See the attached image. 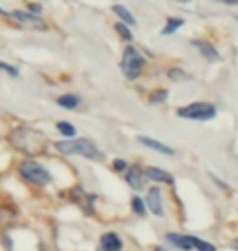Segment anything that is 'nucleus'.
<instances>
[{
    "label": "nucleus",
    "mask_w": 238,
    "mask_h": 251,
    "mask_svg": "<svg viewBox=\"0 0 238 251\" xmlns=\"http://www.w3.org/2000/svg\"><path fill=\"white\" fill-rule=\"evenodd\" d=\"M8 142L12 144L13 149L20 150V152L28 155V157H36V155L43 153L48 140L46 135L36 129L18 127L8 134Z\"/></svg>",
    "instance_id": "nucleus-1"
},
{
    "label": "nucleus",
    "mask_w": 238,
    "mask_h": 251,
    "mask_svg": "<svg viewBox=\"0 0 238 251\" xmlns=\"http://www.w3.org/2000/svg\"><path fill=\"white\" fill-rule=\"evenodd\" d=\"M54 147L57 152L64 155L79 153L87 160H93V162H101L103 160V153L100 152L95 145L87 139H77V140H62V142H54Z\"/></svg>",
    "instance_id": "nucleus-2"
},
{
    "label": "nucleus",
    "mask_w": 238,
    "mask_h": 251,
    "mask_svg": "<svg viewBox=\"0 0 238 251\" xmlns=\"http://www.w3.org/2000/svg\"><path fill=\"white\" fill-rule=\"evenodd\" d=\"M18 173L22 175L25 181L34 184V186H46L51 183V173L41 163L34 162V160H23L18 167Z\"/></svg>",
    "instance_id": "nucleus-3"
},
{
    "label": "nucleus",
    "mask_w": 238,
    "mask_h": 251,
    "mask_svg": "<svg viewBox=\"0 0 238 251\" xmlns=\"http://www.w3.org/2000/svg\"><path fill=\"white\" fill-rule=\"evenodd\" d=\"M176 114H178V118L189 119V121H211L217 116V108L212 103L197 101L188 104V106L178 108Z\"/></svg>",
    "instance_id": "nucleus-4"
},
{
    "label": "nucleus",
    "mask_w": 238,
    "mask_h": 251,
    "mask_svg": "<svg viewBox=\"0 0 238 251\" xmlns=\"http://www.w3.org/2000/svg\"><path fill=\"white\" fill-rule=\"evenodd\" d=\"M145 65V59L134 46H128L123 52V59H121V70L129 80H135L142 74Z\"/></svg>",
    "instance_id": "nucleus-5"
},
{
    "label": "nucleus",
    "mask_w": 238,
    "mask_h": 251,
    "mask_svg": "<svg viewBox=\"0 0 238 251\" xmlns=\"http://www.w3.org/2000/svg\"><path fill=\"white\" fill-rule=\"evenodd\" d=\"M70 199H72L77 205H80V207H82L87 214L95 212V209L92 205V202L96 199L95 194H85V191L80 186H77V188H74L72 191H70Z\"/></svg>",
    "instance_id": "nucleus-6"
},
{
    "label": "nucleus",
    "mask_w": 238,
    "mask_h": 251,
    "mask_svg": "<svg viewBox=\"0 0 238 251\" xmlns=\"http://www.w3.org/2000/svg\"><path fill=\"white\" fill-rule=\"evenodd\" d=\"M12 17H15L18 22H22L23 25H26L28 28H34V29H46L48 25L43 22L41 18L36 17L33 13H26V12H22V10H15L12 12Z\"/></svg>",
    "instance_id": "nucleus-7"
},
{
    "label": "nucleus",
    "mask_w": 238,
    "mask_h": 251,
    "mask_svg": "<svg viewBox=\"0 0 238 251\" xmlns=\"http://www.w3.org/2000/svg\"><path fill=\"white\" fill-rule=\"evenodd\" d=\"M147 205H149L150 212L154 215H163V202H161V191L154 186L147 193Z\"/></svg>",
    "instance_id": "nucleus-8"
},
{
    "label": "nucleus",
    "mask_w": 238,
    "mask_h": 251,
    "mask_svg": "<svg viewBox=\"0 0 238 251\" xmlns=\"http://www.w3.org/2000/svg\"><path fill=\"white\" fill-rule=\"evenodd\" d=\"M126 181H128V184L132 189L142 191L145 188V184H144V170H140L139 165H134V167L128 172V175H126Z\"/></svg>",
    "instance_id": "nucleus-9"
},
{
    "label": "nucleus",
    "mask_w": 238,
    "mask_h": 251,
    "mask_svg": "<svg viewBox=\"0 0 238 251\" xmlns=\"http://www.w3.org/2000/svg\"><path fill=\"white\" fill-rule=\"evenodd\" d=\"M100 245H101V251H121L123 250V242L116 233L109 232L105 233L103 237L100 238Z\"/></svg>",
    "instance_id": "nucleus-10"
},
{
    "label": "nucleus",
    "mask_w": 238,
    "mask_h": 251,
    "mask_svg": "<svg viewBox=\"0 0 238 251\" xmlns=\"http://www.w3.org/2000/svg\"><path fill=\"white\" fill-rule=\"evenodd\" d=\"M145 175L152 181H157V183H165V184L175 183L173 175H170L168 172H165V170H161V168H157V167H149L145 170Z\"/></svg>",
    "instance_id": "nucleus-11"
},
{
    "label": "nucleus",
    "mask_w": 238,
    "mask_h": 251,
    "mask_svg": "<svg viewBox=\"0 0 238 251\" xmlns=\"http://www.w3.org/2000/svg\"><path fill=\"white\" fill-rule=\"evenodd\" d=\"M137 140L140 144L144 145V147H149L152 150H155V152H160V153H165V155H175V150L168 147V145L159 142V140L155 139H150V137H144V135H139Z\"/></svg>",
    "instance_id": "nucleus-12"
},
{
    "label": "nucleus",
    "mask_w": 238,
    "mask_h": 251,
    "mask_svg": "<svg viewBox=\"0 0 238 251\" xmlns=\"http://www.w3.org/2000/svg\"><path fill=\"white\" fill-rule=\"evenodd\" d=\"M191 44L194 48H197L199 49V52L204 56L206 59H209V61H217V59H220V56H219V52H217V49L212 46L211 43H207V41H201V39H192L191 41Z\"/></svg>",
    "instance_id": "nucleus-13"
},
{
    "label": "nucleus",
    "mask_w": 238,
    "mask_h": 251,
    "mask_svg": "<svg viewBox=\"0 0 238 251\" xmlns=\"http://www.w3.org/2000/svg\"><path fill=\"white\" fill-rule=\"evenodd\" d=\"M17 209L10 207V205H0V230H5L13 225Z\"/></svg>",
    "instance_id": "nucleus-14"
},
{
    "label": "nucleus",
    "mask_w": 238,
    "mask_h": 251,
    "mask_svg": "<svg viewBox=\"0 0 238 251\" xmlns=\"http://www.w3.org/2000/svg\"><path fill=\"white\" fill-rule=\"evenodd\" d=\"M166 240H168L171 245H175V247H178L180 250H183V251H191L192 250V245L189 243L188 235L168 233V235H166Z\"/></svg>",
    "instance_id": "nucleus-15"
},
{
    "label": "nucleus",
    "mask_w": 238,
    "mask_h": 251,
    "mask_svg": "<svg viewBox=\"0 0 238 251\" xmlns=\"http://www.w3.org/2000/svg\"><path fill=\"white\" fill-rule=\"evenodd\" d=\"M57 104L64 109H75L80 104V98L77 95H62L57 98Z\"/></svg>",
    "instance_id": "nucleus-16"
},
{
    "label": "nucleus",
    "mask_w": 238,
    "mask_h": 251,
    "mask_svg": "<svg viewBox=\"0 0 238 251\" xmlns=\"http://www.w3.org/2000/svg\"><path fill=\"white\" fill-rule=\"evenodd\" d=\"M113 12L128 25H135V18L132 17V13H131L124 5H118V3L113 5Z\"/></svg>",
    "instance_id": "nucleus-17"
},
{
    "label": "nucleus",
    "mask_w": 238,
    "mask_h": 251,
    "mask_svg": "<svg viewBox=\"0 0 238 251\" xmlns=\"http://www.w3.org/2000/svg\"><path fill=\"white\" fill-rule=\"evenodd\" d=\"M185 25V20L181 18H170L168 22H166L165 28L161 29V34H165V36H168V34H173L175 31H178V29Z\"/></svg>",
    "instance_id": "nucleus-18"
},
{
    "label": "nucleus",
    "mask_w": 238,
    "mask_h": 251,
    "mask_svg": "<svg viewBox=\"0 0 238 251\" xmlns=\"http://www.w3.org/2000/svg\"><path fill=\"white\" fill-rule=\"evenodd\" d=\"M188 238H189V243L192 245V248H196L197 251H217V248L209 242H204V240H201V238L191 237V235H188Z\"/></svg>",
    "instance_id": "nucleus-19"
},
{
    "label": "nucleus",
    "mask_w": 238,
    "mask_h": 251,
    "mask_svg": "<svg viewBox=\"0 0 238 251\" xmlns=\"http://www.w3.org/2000/svg\"><path fill=\"white\" fill-rule=\"evenodd\" d=\"M166 98H168V92H166V90H155L149 97V101L150 104H160V103H165Z\"/></svg>",
    "instance_id": "nucleus-20"
},
{
    "label": "nucleus",
    "mask_w": 238,
    "mask_h": 251,
    "mask_svg": "<svg viewBox=\"0 0 238 251\" xmlns=\"http://www.w3.org/2000/svg\"><path fill=\"white\" fill-rule=\"evenodd\" d=\"M57 130L60 134L64 135V137H74L75 134H77V130H75V127L70 123H57Z\"/></svg>",
    "instance_id": "nucleus-21"
},
{
    "label": "nucleus",
    "mask_w": 238,
    "mask_h": 251,
    "mask_svg": "<svg viewBox=\"0 0 238 251\" xmlns=\"http://www.w3.org/2000/svg\"><path fill=\"white\" fill-rule=\"evenodd\" d=\"M114 29L118 31V34L124 39V41H132V33H131L129 26H126L124 23H116Z\"/></svg>",
    "instance_id": "nucleus-22"
},
{
    "label": "nucleus",
    "mask_w": 238,
    "mask_h": 251,
    "mask_svg": "<svg viewBox=\"0 0 238 251\" xmlns=\"http://www.w3.org/2000/svg\"><path fill=\"white\" fill-rule=\"evenodd\" d=\"M131 207H132V210L137 215H145V204L142 202V199L140 198H132V201H131Z\"/></svg>",
    "instance_id": "nucleus-23"
},
{
    "label": "nucleus",
    "mask_w": 238,
    "mask_h": 251,
    "mask_svg": "<svg viewBox=\"0 0 238 251\" xmlns=\"http://www.w3.org/2000/svg\"><path fill=\"white\" fill-rule=\"evenodd\" d=\"M168 77L171 80H175V82H180V80H186L189 75L186 74L185 70H181V69H170L168 70Z\"/></svg>",
    "instance_id": "nucleus-24"
},
{
    "label": "nucleus",
    "mask_w": 238,
    "mask_h": 251,
    "mask_svg": "<svg viewBox=\"0 0 238 251\" xmlns=\"http://www.w3.org/2000/svg\"><path fill=\"white\" fill-rule=\"evenodd\" d=\"M0 70H5V72L10 74L12 77H18V75H20L18 69L15 67V65H10L7 62H0Z\"/></svg>",
    "instance_id": "nucleus-25"
},
{
    "label": "nucleus",
    "mask_w": 238,
    "mask_h": 251,
    "mask_svg": "<svg viewBox=\"0 0 238 251\" xmlns=\"http://www.w3.org/2000/svg\"><path fill=\"white\" fill-rule=\"evenodd\" d=\"M113 168H114V172H124V170L128 168V163H126V160L123 158H116L113 162Z\"/></svg>",
    "instance_id": "nucleus-26"
},
{
    "label": "nucleus",
    "mask_w": 238,
    "mask_h": 251,
    "mask_svg": "<svg viewBox=\"0 0 238 251\" xmlns=\"http://www.w3.org/2000/svg\"><path fill=\"white\" fill-rule=\"evenodd\" d=\"M28 10H31L33 15H36V17H38V13L43 12V7H41V5H38V3H28Z\"/></svg>",
    "instance_id": "nucleus-27"
},
{
    "label": "nucleus",
    "mask_w": 238,
    "mask_h": 251,
    "mask_svg": "<svg viewBox=\"0 0 238 251\" xmlns=\"http://www.w3.org/2000/svg\"><path fill=\"white\" fill-rule=\"evenodd\" d=\"M234 248L238 251V240H235V242H234Z\"/></svg>",
    "instance_id": "nucleus-28"
},
{
    "label": "nucleus",
    "mask_w": 238,
    "mask_h": 251,
    "mask_svg": "<svg viewBox=\"0 0 238 251\" xmlns=\"http://www.w3.org/2000/svg\"><path fill=\"white\" fill-rule=\"evenodd\" d=\"M0 15H8L7 12H5V10L2 8V7H0Z\"/></svg>",
    "instance_id": "nucleus-29"
},
{
    "label": "nucleus",
    "mask_w": 238,
    "mask_h": 251,
    "mask_svg": "<svg viewBox=\"0 0 238 251\" xmlns=\"http://www.w3.org/2000/svg\"><path fill=\"white\" fill-rule=\"evenodd\" d=\"M155 251H163V250H161V248H157Z\"/></svg>",
    "instance_id": "nucleus-30"
},
{
    "label": "nucleus",
    "mask_w": 238,
    "mask_h": 251,
    "mask_svg": "<svg viewBox=\"0 0 238 251\" xmlns=\"http://www.w3.org/2000/svg\"><path fill=\"white\" fill-rule=\"evenodd\" d=\"M98 251H101V250H98Z\"/></svg>",
    "instance_id": "nucleus-31"
}]
</instances>
